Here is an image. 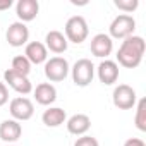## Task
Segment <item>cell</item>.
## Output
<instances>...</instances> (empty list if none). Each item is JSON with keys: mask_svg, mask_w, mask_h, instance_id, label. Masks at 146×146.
Returning <instances> with one entry per match:
<instances>
[{"mask_svg": "<svg viewBox=\"0 0 146 146\" xmlns=\"http://www.w3.org/2000/svg\"><path fill=\"white\" fill-rule=\"evenodd\" d=\"M124 146H146V144H144V141L139 139V137H131V139H127V141L124 143Z\"/></svg>", "mask_w": 146, "mask_h": 146, "instance_id": "24", "label": "cell"}, {"mask_svg": "<svg viewBox=\"0 0 146 146\" xmlns=\"http://www.w3.org/2000/svg\"><path fill=\"white\" fill-rule=\"evenodd\" d=\"M113 4L119 11H124V12H134L139 5L137 0H115Z\"/></svg>", "mask_w": 146, "mask_h": 146, "instance_id": "21", "label": "cell"}, {"mask_svg": "<svg viewBox=\"0 0 146 146\" xmlns=\"http://www.w3.org/2000/svg\"><path fill=\"white\" fill-rule=\"evenodd\" d=\"M23 134V127L17 120L14 119H7L0 124V139L4 143L11 144V143H16Z\"/></svg>", "mask_w": 146, "mask_h": 146, "instance_id": "15", "label": "cell"}, {"mask_svg": "<svg viewBox=\"0 0 146 146\" xmlns=\"http://www.w3.org/2000/svg\"><path fill=\"white\" fill-rule=\"evenodd\" d=\"M24 57L31 62V65H40V64H45L48 60V50L46 46L41 43V41H31L26 45V50H24Z\"/></svg>", "mask_w": 146, "mask_h": 146, "instance_id": "13", "label": "cell"}, {"mask_svg": "<svg viewBox=\"0 0 146 146\" xmlns=\"http://www.w3.org/2000/svg\"><path fill=\"white\" fill-rule=\"evenodd\" d=\"M146 43L141 36H129L122 41L119 52H117V65H122L125 69H136L144 55Z\"/></svg>", "mask_w": 146, "mask_h": 146, "instance_id": "1", "label": "cell"}, {"mask_svg": "<svg viewBox=\"0 0 146 146\" xmlns=\"http://www.w3.org/2000/svg\"><path fill=\"white\" fill-rule=\"evenodd\" d=\"M33 93H35L36 103H40V105H43V107H48V105H52V103L57 100V90H55V86L50 84V83H41V84H38Z\"/></svg>", "mask_w": 146, "mask_h": 146, "instance_id": "17", "label": "cell"}, {"mask_svg": "<svg viewBox=\"0 0 146 146\" xmlns=\"http://www.w3.org/2000/svg\"><path fill=\"white\" fill-rule=\"evenodd\" d=\"M136 100H137L136 91L129 84H119V86H115V90L112 93V102L120 110H131V108H134Z\"/></svg>", "mask_w": 146, "mask_h": 146, "instance_id": "6", "label": "cell"}, {"mask_svg": "<svg viewBox=\"0 0 146 146\" xmlns=\"http://www.w3.org/2000/svg\"><path fill=\"white\" fill-rule=\"evenodd\" d=\"M5 38L9 41L11 46H23V45H28V40H29V29L24 23H12L9 28H7V33H5Z\"/></svg>", "mask_w": 146, "mask_h": 146, "instance_id": "9", "label": "cell"}, {"mask_svg": "<svg viewBox=\"0 0 146 146\" xmlns=\"http://www.w3.org/2000/svg\"><path fill=\"white\" fill-rule=\"evenodd\" d=\"M9 102V88L5 86V83L0 81V107H4Z\"/></svg>", "mask_w": 146, "mask_h": 146, "instance_id": "23", "label": "cell"}, {"mask_svg": "<svg viewBox=\"0 0 146 146\" xmlns=\"http://www.w3.org/2000/svg\"><path fill=\"white\" fill-rule=\"evenodd\" d=\"M4 81H5V86L12 88L19 95H29L33 91V84H31L29 78L17 74V72H14L12 69H7L4 72Z\"/></svg>", "mask_w": 146, "mask_h": 146, "instance_id": "8", "label": "cell"}, {"mask_svg": "<svg viewBox=\"0 0 146 146\" xmlns=\"http://www.w3.org/2000/svg\"><path fill=\"white\" fill-rule=\"evenodd\" d=\"M41 120L46 127H58L62 125L65 120H67V115H65V110L60 108V107H50L43 112L41 115Z\"/></svg>", "mask_w": 146, "mask_h": 146, "instance_id": "18", "label": "cell"}, {"mask_svg": "<svg viewBox=\"0 0 146 146\" xmlns=\"http://www.w3.org/2000/svg\"><path fill=\"white\" fill-rule=\"evenodd\" d=\"M5 146H16V144H5Z\"/></svg>", "mask_w": 146, "mask_h": 146, "instance_id": "26", "label": "cell"}, {"mask_svg": "<svg viewBox=\"0 0 146 146\" xmlns=\"http://www.w3.org/2000/svg\"><path fill=\"white\" fill-rule=\"evenodd\" d=\"M96 74L103 84L110 86V84L117 83V79H119V65H117V62L105 58L103 62H100V65L96 69Z\"/></svg>", "mask_w": 146, "mask_h": 146, "instance_id": "11", "label": "cell"}, {"mask_svg": "<svg viewBox=\"0 0 146 146\" xmlns=\"http://www.w3.org/2000/svg\"><path fill=\"white\" fill-rule=\"evenodd\" d=\"M90 50L95 57L98 58H107L112 50H113V40L105 35V33H98L91 38V43H90Z\"/></svg>", "mask_w": 146, "mask_h": 146, "instance_id": "10", "label": "cell"}, {"mask_svg": "<svg viewBox=\"0 0 146 146\" xmlns=\"http://www.w3.org/2000/svg\"><path fill=\"white\" fill-rule=\"evenodd\" d=\"M9 112L12 115L14 120L17 122H24V120H29L35 113V105L29 98L26 96H17L14 100H11V105H9Z\"/></svg>", "mask_w": 146, "mask_h": 146, "instance_id": "7", "label": "cell"}, {"mask_svg": "<svg viewBox=\"0 0 146 146\" xmlns=\"http://www.w3.org/2000/svg\"><path fill=\"white\" fill-rule=\"evenodd\" d=\"M134 122H136V127H137L141 132H146V100H144V98L139 100V103H137Z\"/></svg>", "mask_w": 146, "mask_h": 146, "instance_id": "20", "label": "cell"}, {"mask_svg": "<svg viewBox=\"0 0 146 146\" xmlns=\"http://www.w3.org/2000/svg\"><path fill=\"white\" fill-rule=\"evenodd\" d=\"M74 146H100L98 144V141H96V137H93V136H81V137H78V141L74 143Z\"/></svg>", "mask_w": 146, "mask_h": 146, "instance_id": "22", "label": "cell"}, {"mask_svg": "<svg viewBox=\"0 0 146 146\" xmlns=\"http://www.w3.org/2000/svg\"><path fill=\"white\" fill-rule=\"evenodd\" d=\"M12 0H0V11H7V9H11L12 7Z\"/></svg>", "mask_w": 146, "mask_h": 146, "instance_id": "25", "label": "cell"}, {"mask_svg": "<svg viewBox=\"0 0 146 146\" xmlns=\"http://www.w3.org/2000/svg\"><path fill=\"white\" fill-rule=\"evenodd\" d=\"M69 62L64 57H52L45 62V76L52 83H60L69 76Z\"/></svg>", "mask_w": 146, "mask_h": 146, "instance_id": "5", "label": "cell"}, {"mask_svg": "<svg viewBox=\"0 0 146 146\" xmlns=\"http://www.w3.org/2000/svg\"><path fill=\"white\" fill-rule=\"evenodd\" d=\"M72 72V81H74L76 86H88L91 84L93 78H95V65L90 58H79L70 69Z\"/></svg>", "mask_w": 146, "mask_h": 146, "instance_id": "4", "label": "cell"}, {"mask_svg": "<svg viewBox=\"0 0 146 146\" xmlns=\"http://www.w3.org/2000/svg\"><path fill=\"white\" fill-rule=\"evenodd\" d=\"M38 12H40L38 0H19L16 5V14L19 17V23H29L36 19Z\"/></svg>", "mask_w": 146, "mask_h": 146, "instance_id": "12", "label": "cell"}, {"mask_svg": "<svg viewBox=\"0 0 146 146\" xmlns=\"http://www.w3.org/2000/svg\"><path fill=\"white\" fill-rule=\"evenodd\" d=\"M43 45L46 46V50H50V52H53V53H64V52L67 50L69 41H67V38L64 36V33L53 29V31H48V33H46Z\"/></svg>", "mask_w": 146, "mask_h": 146, "instance_id": "16", "label": "cell"}, {"mask_svg": "<svg viewBox=\"0 0 146 146\" xmlns=\"http://www.w3.org/2000/svg\"><path fill=\"white\" fill-rule=\"evenodd\" d=\"M65 38L67 41H72L76 45H81L83 41H86L88 35H90V28H88V23L83 16H72L67 19L65 23Z\"/></svg>", "mask_w": 146, "mask_h": 146, "instance_id": "2", "label": "cell"}, {"mask_svg": "<svg viewBox=\"0 0 146 146\" xmlns=\"http://www.w3.org/2000/svg\"><path fill=\"white\" fill-rule=\"evenodd\" d=\"M14 72H17V74L21 76H29V72H31V62L24 57V55H17L12 58V67H11Z\"/></svg>", "mask_w": 146, "mask_h": 146, "instance_id": "19", "label": "cell"}, {"mask_svg": "<svg viewBox=\"0 0 146 146\" xmlns=\"http://www.w3.org/2000/svg\"><path fill=\"white\" fill-rule=\"evenodd\" d=\"M134 29H136V21H134V17L132 16H129V14H120V16H117L112 23H110V28H108V31H110V38L113 40H125V38H129V36H132V33H134Z\"/></svg>", "mask_w": 146, "mask_h": 146, "instance_id": "3", "label": "cell"}, {"mask_svg": "<svg viewBox=\"0 0 146 146\" xmlns=\"http://www.w3.org/2000/svg\"><path fill=\"white\" fill-rule=\"evenodd\" d=\"M65 122H67L65 125H67L69 134H74V136H84L91 127V119L86 113H76L70 119H67Z\"/></svg>", "mask_w": 146, "mask_h": 146, "instance_id": "14", "label": "cell"}]
</instances>
